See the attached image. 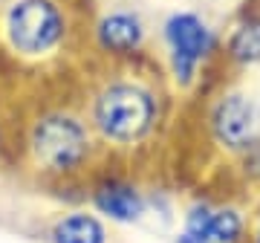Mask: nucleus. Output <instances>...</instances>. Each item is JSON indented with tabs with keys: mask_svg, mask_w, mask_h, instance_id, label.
Instances as JSON below:
<instances>
[{
	"mask_svg": "<svg viewBox=\"0 0 260 243\" xmlns=\"http://www.w3.org/2000/svg\"><path fill=\"white\" fill-rule=\"evenodd\" d=\"M225 58L234 67L260 64V12H243L225 38Z\"/></svg>",
	"mask_w": 260,
	"mask_h": 243,
	"instance_id": "8",
	"label": "nucleus"
},
{
	"mask_svg": "<svg viewBox=\"0 0 260 243\" xmlns=\"http://www.w3.org/2000/svg\"><path fill=\"white\" fill-rule=\"evenodd\" d=\"M95 148L93 128L70 110H49L38 116L29 131V154L47 174H75L81 171Z\"/></svg>",
	"mask_w": 260,
	"mask_h": 243,
	"instance_id": "2",
	"label": "nucleus"
},
{
	"mask_svg": "<svg viewBox=\"0 0 260 243\" xmlns=\"http://www.w3.org/2000/svg\"><path fill=\"white\" fill-rule=\"evenodd\" d=\"M52 243H107V226L99 215L93 211H70V215L58 217L52 232Z\"/></svg>",
	"mask_w": 260,
	"mask_h": 243,
	"instance_id": "9",
	"label": "nucleus"
},
{
	"mask_svg": "<svg viewBox=\"0 0 260 243\" xmlns=\"http://www.w3.org/2000/svg\"><path fill=\"white\" fill-rule=\"evenodd\" d=\"M246 237V217L240 208L223 206L211 215V243H243Z\"/></svg>",
	"mask_w": 260,
	"mask_h": 243,
	"instance_id": "11",
	"label": "nucleus"
},
{
	"mask_svg": "<svg viewBox=\"0 0 260 243\" xmlns=\"http://www.w3.org/2000/svg\"><path fill=\"white\" fill-rule=\"evenodd\" d=\"M251 243H260V220L254 223V234H251Z\"/></svg>",
	"mask_w": 260,
	"mask_h": 243,
	"instance_id": "12",
	"label": "nucleus"
},
{
	"mask_svg": "<svg viewBox=\"0 0 260 243\" xmlns=\"http://www.w3.org/2000/svg\"><path fill=\"white\" fill-rule=\"evenodd\" d=\"M211 215L214 208L208 203H194L182 217V229L174 243H211Z\"/></svg>",
	"mask_w": 260,
	"mask_h": 243,
	"instance_id": "10",
	"label": "nucleus"
},
{
	"mask_svg": "<svg viewBox=\"0 0 260 243\" xmlns=\"http://www.w3.org/2000/svg\"><path fill=\"white\" fill-rule=\"evenodd\" d=\"M159 122L156 90L139 78H110L93 96L90 128L113 148H133L153 133Z\"/></svg>",
	"mask_w": 260,
	"mask_h": 243,
	"instance_id": "1",
	"label": "nucleus"
},
{
	"mask_svg": "<svg viewBox=\"0 0 260 243\" xmlns=\"http://www.w3.org/2000/svg\"><path fill=\"white\" fill-rule=\"evenodd\" d=\"M93 208L102 217H107L110 223L133 226L148 215V197L142 194V188L136 183H130L124 177H104L102 183H95L90 191Z\"/></svg>",
	"mask_w": 260,
	"mask_h": 243,
	"instance_id": "6",
	"label": "nucleus"
},
{
	"mask_svg": "<svg viewBox=\"0 0 260 243\" xmlns=\"http://www.w3.org/2000/svg\"><path fill=\"white\" fill-rule=\"evenodd\" d=\"M148 26L139 12L113 9L95 23V47L110 58H130L145 47Z\"/></svg>",
	"mask_w": 260,
	"mask_h": 243,
	"instance_id": "7",
	"label": "nucleus"
},
{
	"mask_svg": "<svg viewBox=\"0 0 260 243\" xmlns=\"http://www.w3.org/2000/svg\"><path fill=\"white\" fill-rule=\"evenodd\" d=\"M9 47L23 58H44L67 38V12L55 0H15L6 12Z\"/></svg>",
	"mask_w": 260,
	"mask_h": 243,
	"instance_id": "4",
	"label": "nucleus"
},
{
	"mask_svg": "<svg viewBox=\"0 0 260 243\" xmlns=\"http://www.w3.org/2000/svg\"><path fill=\"white\" fill-rule=\"evenodd\" d=\"M162 41L168 52V73L179 90H191L203 64L217 49V35L197 12H171L162 23Z\"/></svg>",
	"mask_w": 260,
	"mask_h": 243,
	"instance_id": "3",
	"label": "nucleus"
},
{
	"mask_svg": "<svg viewBox=\"0 0 260 243\" xmlns=\"http://www.w3.org/2000/svg\"><path fill=\"white\" fill-rule=\"evenodd\" d=\"M208 128H211L214 142L225 148L229 154H246L251 145H257V128L260 116L257 107L246 93L240 90H229L214 102L208 113Z\"/></svg>",
	"mask_w": 260,
	"mask_h": 243,
	"instance_id": "5",
	"label": "nucleus"
}]
</instances>
